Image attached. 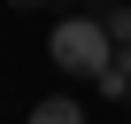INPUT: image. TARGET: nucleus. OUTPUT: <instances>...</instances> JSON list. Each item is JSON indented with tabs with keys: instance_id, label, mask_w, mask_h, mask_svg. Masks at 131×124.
I'll list each match as a JSON object with an SVG mask.
<instances>
[{
	"instance_id": "obj_1",
	"label": "nucleus",
	"mask_w": 131,
	"mask_h": 124,
	"mask_svg": "<svg viewBox=\"0 0 131 124\" xmlns=\"http://www.w3.org/2000/svg\"><path fill=\"white\" fill-rule=\"evenodd\" d=\"M46 54H54V70L100 78L108 62H116V39H108V23H100V16H62V23H54V39H46Z\"/></svg>"
},
{
	"instance_id": "obj_2",
	"label": "nucleus",
	"mask_w": 131,
	"mask_h": 124,
	"mask_svg": "<svg viewBox=\"0 0 131 124\" xmlns=\"http://www.w3.org/2000/svg\"><path fill=\"white\" fill-rule=\"evenodd\" d=\"M23 124H85V109H77L70 93H46V101H39V109H31Z\"/></svg>"
},
{
	"instance_id": "obj_3",
	"label": "nucleus",
	"mask_w": 131,
	"mask_h": 124,
	"mask_svg": "<svg viewBox=\"0 0 131 124\" xmlns=\"http://www.w3.org/2000/svg\"><path fill=\"white\" fill-rule=\"evenodd\" d=\"M93 85H100V93H116V101H131V47H116V62H108Z\"/></svg>"
},
{
	"instance_id": "obj_4",
	"label": "nucleus",
	"mask_w": 131,
	"mask_h": 124,
	"mask_svg": "<svg viewBox=\"0 0 131 124\" xmlns=\"http://www.w3.org/2000/svg\"><path fill=\"white\" fill-rule=\"evenodd\" d=\"M100 23H108V39H116V47H131V8H108Z\"/></svg>"
},
{
	"instance_id": "obj_5",
	"label": "nucleus",
	"mask_w": 131,
	"mask_h": 124,
	"mask_svg": "<svg viewBox=\"0 0 131 124\" xmlns=\"http://www.w3.org/2000/svg\"><path fill=\"white\" fill-rule=\"evenodd\" d=\"M8 8H16V16H23V8H46V0H8Z\"/></svg>"
},
{
	"instance_id": "obj_6",
	"label": "nucleus",
	"mask_w": 131,
	"mask_h": 124,
	"mask_svg": "<svg viewBox=\"0 0 131 124\" xmlns=\"http://www.w3.org/2000/svg\"><path fill=\"white\" fill-rule=\"evenodd\" d=\"M70 8H108V0H70Z\"/></svg>"
}]
</instances>
